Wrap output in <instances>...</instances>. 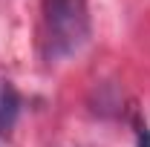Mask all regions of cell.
<instances>
[{
	"label": "cell",
	"mask_w": 150,
	"mask_h": 147,
	"mask_svg": "<svg viewBox=\"0 0 150 147\" xmlns=\"http://www.w3.org/2000/svg\"><path fill=\"white\" fill-rule=\"evenodd\" d=\"M20 110H23V98H20V92L15 90L12 81L0 78V136L9 133V130L18 124Z\"/></svg>",
	"instance_id": "2"
},
{
	"label": "cell",
	"mask_w": 150,
	"mask_h": 147,
	"mask_svg": "<svg viewBox=\"0 0 150 147\" xmlns=\"http://www.w3.org/2000/svg\"><path fill=\"white\" fill-rule=\"evenodd\" d=\"M136 147H150V124L147 121H136Z\"/></svg>",
	"instance_id": "3"
},
{
	"label": "cell",
	"mask_w": 150,
	"mask_h": 147,
	"mask_svg": "<svg viewBox=\"0 0 150 147\" xmlns=\"http://www.w3.org/2000/svg\"><path fill=\"white\" fill-rule=\"evenodd\" d=\"M90 35L93 20L87 0H40V52L49 64L81 52Z\"/></svg>",
	"instance_id": "1"
}]
</instances>
